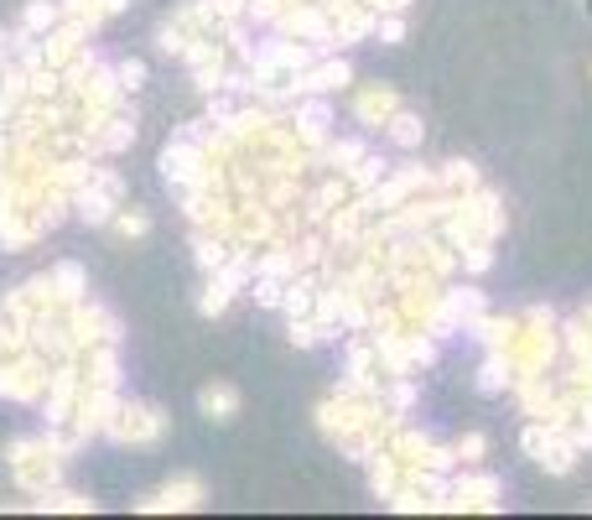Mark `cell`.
Returning <instances> with one entry per match:
<instances>
[{"instance_id": "1", "label": "cell", "mask_w": 592, "mask_h": 520, "mask_svg": "<svg viewBox=\"0 0 592 520\" xmlns=\"http://www.w3.org/2000/svg\"><path fill=\"white\" fill-rule=\"evenodd\" d=\"M442 510H453V516H463V510H484V516H494V510H505V485H499L494 474H447Z\"/></svg>"}, {"instance_id": "2", "label": "cell", "mask_w": 592, "mask_h": 520, "mask_svg": "<svg viewBox=\"0 0 592 520\" xmlns=\"http://www.w3.org/2000/svg\"><path fill=\"white\" fill-rule=\"evenodd\" d=\"M520 443H525V453H530L546 474H557V479H567V474L577 468V458H582V453H577L557 427H546V422H536V416H530V427H525Z\"/></svg>"}, {"instance_id": "3", "label": "cell", "mask_w": 592, "mask_h": 520, "mask_svg": "<svg viewBox=\"0 0 592 520\" xmlns=\"http://www.w3.org/2000/svg\"><path fill=\"white\" fill-rule=\"evenodd\" d=\"M395 110H401V100H395V89H385V84H370L354 94V121L370 125V131H385V121Z\"/></svg>"}, {"instance_id": "4", "label": "cell", "mask_w": 592, "mask_h": 520, "mask_svg": "<svg viewBox=\"0 0 592 520\" xmlns=\"http://www.w3.org/2000/svg\"><path fill=\"white\" fill-rule=\"evenodd\" d=\"M561 360H567V370H577V375H592V329L582 318L561 323Z\"/></svg>"}, {"instance_id": "5", "label": "cell", "mask_w": 592, "mask_h": 520, "mask_svg": "<svg viewBox=\"0 0 592 520\" xmlns=\"http://www.w3.org/2000/svg\"><path fill=\"white\" fill-rule=\"evenodd\" d=\"M349 79H354V73H349L343 58H312V69L302 73V94H333V89H343Z\"/></svg>"}, {"instance_id": "6", "label": "cell", "mask_w": 592, "mask_h": 520, "mask_svg": "<svg viewBox=\"0 0 592 520\" xmlns=\"http://www.w3.org/2000/svg\"><path fill=\"white\" fill-rule=\"evenodd\" d=\"M110 427H115V437H131V443H156V437H162V416H156L152 406H131V412H120Z\"/></svg>"}, {"instance_id": "7", "label": "cell", "mask_w": 592, "mask_h": 520, "mask_svg": "<svg viewBox=\"0 0 592 520\" xmlns=\"http://www.w3.org/2000/svg\"><path fill=\"white\" fill-rule=\"evenodd\" d=\"M204 505V479H193V474H183L177 485H167L156 500H146V510H198Z\"/></svg>"}, {"instance_id": "8", "label": "cell", "mask_w": 592, "mask_h": 520, "mask_svg": "<svg viewBox=\"0 0 592 520\" xmlns=\"http://www.w3.org/2000/svg\"><path fill=\"white\" fill-rule=\"evenodd\" d=\"M198 412H204L208 422H235L239 416V391L235 385H224V381L204 385V391H198Z\"/></svg>"}, {"instance_id": "9", "label": "cell", "mask_w": 592, "mask_h": 520, "mask_svg": "<svg viewBox=\"0 0 592 520\" xmlns=\"http://www.w3.org/2000/svg\"><path fill=\"white\" fill-rule=\"evenodd\" d=\"M437 183H442V193L463 198V193L478 188V167H474V162H442V167H437Z\"/></svg>"}, {"instance_id": "10", "label": "cell", "mask_w": 592, "mask_h": 520, "mask_svg": "<svg viewBox=\"0 0 592 520\" xmlns=\"http://www.w3.org/2000/svg\"><path fill=\"white\" fill-rule=\"evenodd\" d=\"M515 385V370H509L505 354H494L489 349V360H484V370H478V391L484 396H499V391H509Z\"/></svg>"}, {"instance_id": "11", "label": "cell", "mask_w": 592, "mask_h": 520, "mask_svg": "<svg viewBox=\"0 0 592 520\" xmlns=\"http://www.w3.org/2000/svg\"><path fill=\"white\" fill-rule=\"evenodd\" d=\"M385 136L401 146V152H411V146H422V115H411V110H395L385 121Z\"/></svg>"}, {"instance_id": "12", "label": "cell", "mask_w": 592, "mask_h": 520, "mask_svg": "<svg viewBox=\"0 0 592 520\" xmlns=\"http://www.w3.org/2000/svg\"><path fill=\"white\" fill-rule=\"evenodd\" d=\"M457 266H463L468 277H484V271H489V266H494V240L463 245V250H457Z\"/></svg>"}, {"instance_id": "13", "label": "cell", "mask_w": 592, "mask_h": 520, "mask_svg": "<svg viewBox=\"0 0 592 520\" xmlns=\"http://www.w3.org/2000/svg\"><path fill=\"white\" fill-rule=\"evenodd\" d=\"M229 297H235V287H229V281H224L219 271H214V281H208L204 297H198V312H208V318H214V312L229 308Z\"/></svg>"}, {"instance_id": "14", "label": "cell", "mask_w": 592, "mask_h": 520, "mask_svg": "<svg viewBox=\"0 0 592 520\" xmlns=\"http://www.w3.org/2000/svg\"><path fill=\"white\" fill-rule=\"evenodd\" d=\"M484 453H489V437H484V433H468V437H457V443H453V458L463 468H474Z\"/></svg>"}, {"instance_id": "15", "label": "cell", "mask_w": 592, "mask_h": 520, "mask_svg": "<svg viewBox=\"0 0 592 520\" xmlns=\"http://www.w3.org/2000/svg\"><path fill=\"white\" fill-rule=\"evenodd\" d=\"M115 229H120V235H131V240H141V235L152 229V219H146V214H120Z\"/></svg>"}, {"instance_id": "16", "label": "cell", "mask_w": 592, "mask_h": 520, "mask_svg": "<svg viewBox=\"0 0 592 520\" xmlns=\"http://www.w3.org/2000/svg\"><path fill=\"white\" fill-rule=\"evenodd\" d=\"M577 318H582V323L592 329V302H582V308H577Z\"/></svg>"}]
</instances>
